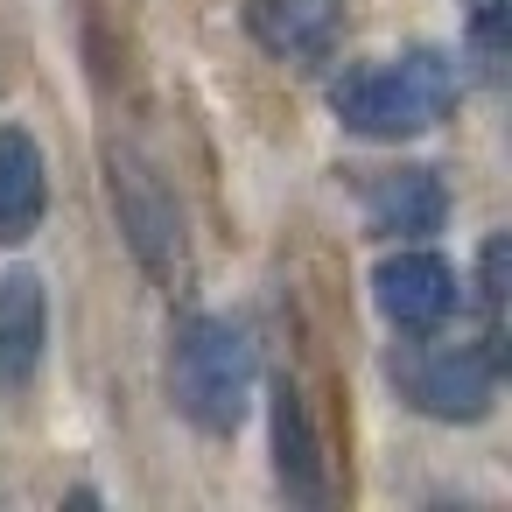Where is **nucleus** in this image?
I'll return each mask as SVG.
<instances>
[{
    "label": "nucleus",
    "mask_w": 512,
    "mask_h": 512,
    "mask_svg": "<svg viewBox=\"0 0 512 512\" xmlns=\"http://www.w3.org/2000/svg\"><path fill=\"white\" fill-rule=\"evenodd\" d=\"M470 43H477L484 78H498V71H505V0H477V15H470Z\"/></svg>",
    "instance_id": "9b49d317"
},
{
    "label": "nucleus",
    "mask_w": 512,
    "mask_h": 512,
    "mask_svg": "<svg viewBox=\"0 0 512 512\" xmlns=\"http://www.w3.org/2000/svg\"><path fill=\"white\" fill-rule=\"evenodd\" d=\"M274 477L295 505H323L330 498V477H323V442H316V421H309V400L274 379Z\"/></svg>",
    "instance_id": "6e6552de"
},
{
    "label": "nucleus",
    "mask_w": 512,
    "mask_h": 512,
    "mask_svg": "<svg viewBox=\"0 0 512 512\" xmlns=\"http://www.w3.org/2000/svg\"><path fill=\"white\" fill-rule=\"evenodd\" d=\"M113 204H120V232L141 253L148 274H176L183 260V211L162 190V176L141 155H113Z\"/></svg>",
    "instance_id": "20e7f679"
},
{
    "label": "nucleus",
    "mask_w": 512,
    "mask_h": 512,
    "mask_svg": "<svg viewBox=\"0 0 512 512\" xmlns=\"http://www.w3.org/2000/svg\"><path fill=\"white\" fill-rule=\"evenodd\" d=\"M372 295H379V309H386L393 330L428 337V330L449 323V309H456V274H449V260H435V253H393V260H379Z\"/></svg>",
    "instance_id": "39448f33"
},
{
    "label": "nucleus",
    "mask_w": 512,
    "mask_h": 512,
    "mask_svg": "<svg viewBox=\"0 0 512 512\" xmlns=\"http://www.w3.org/2000/svg\"><path fill=\"white\" fill-rule=\"evenodd\" d=\"M337 120L365 141H400V134H428L435 120H449L456 106V64L442 50H407L393 64L351 71L330 92Z\"/></svg>",
    "instance_id": "f257e3e1"
},
{
    "label": "nucleus",
    "mask_w": 512,
    "mask_h": 512,
    "mask_svg": "<svg viewBox=\"0 0 512 512\" xmlns=\"http://www.w3.org/2000/svg\"><path fill=\"white\" fill-rule=\"evenodd\" d=\"M43 337H50V302H43V281L36 274H8L0 281V386H22L43 358Z\"/></svg>",
    "instance_id": "9d476101"
},
{
    "label": "nucleus",
    "mask_w": 512,
    "mask_h": 512,
    "mask_svg": "<svg viewBox=\"0 0 512 512\" xmlns=\"http://www.w3.org/2000/svg\"><path fill=\"white\" fill-rule=\"evenodd\" d=\"M449 218V190L435 169H386L365 183V225L386 239H428Z\"/></svg>",
    "instance_id": "0eeeda50"
},
{
    "label": "nucleus",
    "mask_w": 512,
    "mask_h": 512,
    "mask_svg": "<svg viewBox=\"0 0 512 512\" xmlns=\"http://www.w3.org/2000/svg\"><path fill=\"white\" fill-rule=\"evenodd\" d=\"M246 29L267 57H288V64H323L337 50V29L344 15L330 0H246Z\"/></svg>",
    "instance_id": "423d86ee"
},
{
    "label": "nucleus",
    "mask_w": 512,
    "mask_h": 512,
    "mask_svg": "<svg viewBox=\"0 0 512 512\" xmlns=\"http://www.w3.org/2000/svg\"><path fill=\"white\" fill-rule=\"evenodd\" d=\"M50 211V176H43V148L22 127H0V239L22 246L43 232Z\"/></svg>",
    "instance_id": "1a4fd4ad"
},
{
    "label": "nucleus",
    "mask_w": 512,
    "mask_h": 512,
    "mask_svg": "<svg viewBox=\"0 0 512 512\" xmlns=\"http://www.w3.org/2000/svg\"><path fill=\"white\" fill-rule=\"evenodd\" d=\"M393 379L435 421H484L498 393V358L484 344H400Z\"/></svg>",
    "instance_id": "7ed1b4c3"
},
{
    "label": "nucleus",
    "mask_w": 512,
    "mask_h": 512,
    "mask_svg": "<svg viewBox=\"0 0 512 512\" xmlns=\"http://www.w3.org/2000/svg\"><path fill=\"white\" fill-rule=\"evenodd\" d=\"M169 386H176V407L204 435H232L246 421V393H253V344H246V330L225 323V316H190L176 330Z\"/></svg>",
    "instance_id": "f03ea898"
}]
</instances>
